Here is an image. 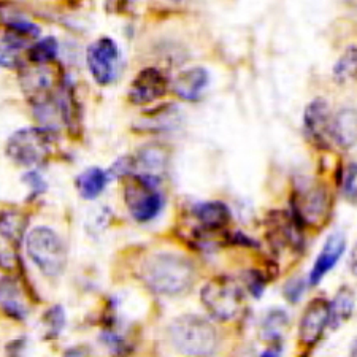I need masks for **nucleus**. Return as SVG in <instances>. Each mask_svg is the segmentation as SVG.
I'll return each instance as SVG.
<instances>
[{
	"instance_id": "4",
	"label": "nucleus",
	"mask_w": 357,
	"mask_h": 357,
	"mask_svg": "<svg viewBox=\"0 0 357 357\" xmlns=\"http://www.w3.org/2000/svg\"><path fill=\"white\" fill-rule=\"evenodd\" d=\"M200 301L213 318L227 322L240 316L245 305V294L230 276H215L202 287Z\"/></svg>"
},
{
	"instance_id": "26",
	"label": "nucleus",
	"mask_w": 357,
	"mask_h": 357,
	"mask_svg": "<svg viewBox=\"0 0 357 357\" xmlns=\"http://www.w3.org/2000/svg\"><path fill=\"white\" fill-rule=\"evenodd\" d=\"M245 283L248 291H250L255 297H261L264 289L267 286V278L264 276V273L259 272V270H248L245 273Z\"/></svg>"
},
{
	"instance_id": "29",
	"label": "nucleus",
	"mask_w": 357,
	"mask_h": 357,
	"mask_svg": "<svg viewBox=\"0 0 357 357\" xmlns=\"http://www.w3.org/2000/svg\"><path fill=\"white\" fill-rule=\"evenodd\" d=\"M356 164H351L347 178H344V195H347V199L349 202H353V204H356Z\"/></svg>"
},
{
	"instance_id": "20",
	"label": "nucleus",
	"mask_w": 357,
	"mask_h": 357,
	"mask_svg": "<svg viewBox=\"0 0 357 357\" xmlns=\"http://www.w3.org/2000/svg\"><path fill=\"white\" fill-rule=\"evenodd\" d=\"M332 140L340 146L349 148L356 143V112L343 110L332 121Z\"/></svg>"
},
{
	"instance_id": "7",
	"label": "nucleus",
	"mask_w": 357,
	"mask_h": 357,
	"mask_svg": "<svg viewBox=\"0 0 357 357\" xmlns=\"http://www.w3.org/2000/svg\"><path fill=\"white\" fill-rule=\"evenodd\" d=\"M124 188V200L132 218L138 222H148L156 218L164 206V199L158 191V183L151 178L128 175Z\"/></svg>"
},
{
	"instance_id": "14",
	"label": "nucleus",
	"mask_w": 357,
	"mask_h": 357,
	"mask_svg": "<svg viewBox=\"0 0 357 357\" xmlns=\"http://www.w3.org/2000/svg\"><path fill=\"white\" fill-rule=\"evenodd\" d=\"M210 84V73L204 67L186 68L176 75L174 92L183 100L197 102Z\"/></svg>"
},
{
	"instance_id": "5",
	"label": "nucleus",
	"mask_w": 357,
	"mask_h": 357,
	"mask_svg": "<svg viewBox=\"0 0 357 357\" xmlns=\"http://www.w3.org/2000/svg\"><path fill=\"white\" fill-rule=\"evenodd\" d=\"M51 143H53L51 132L43 128L16 130L8 138L7 156L18 165H40L51 154Z\"/></svg>"
},
{
	"instance_id": "8",
	"label": "nucleus",
	"mask_w": 357,
	"mask_h": 357,
	"mask_svg": "<svg viewBox=\"0 0 357 357\" xmlns=\"http://www.w3.org/2000/svg\"><path fill=\"white\" fill-rule=\"evenodd\" d=\"M86 62L97 84H110L116 78L119 66V48L116 42L110 37L96 40L86 51Z\"/></svg>"
},
{
	"instance_id": "13",
	"label": "nucleus",
	"mask_w": 357,
	"mask_h": 357,
	"mask_svg": "<svg viewBox=\"0 0 357 357\" xmlns=\"http://www.w3.org/2000/svg\"><path fill=\"white\" fill-rule=\"evenodd\" d=\"M344 250H347V240L342 234H332L327 238L326 245L322 246L319 256L316 257L312 272H310V284H319L322 278L337 266L342 259Z\"/></svg>"
},
{
	"instance_id": "17",
	"label": "nucleus",
	"mask_w": 357,
	"mask_h": 357,
	"mask_svg": "<svg viewBox=\"0 0 357 357\" xmlns=\"http://www.w3.org/2000/svg\"><path fill=\"white\" fill-rule=\"evenodd\" d=\"M108 183V174L105 170L99 169V167H91V169L84 170L79 174L75 180V186H77L79 195L84 200H94L103 192Z\"/></svg>"
},
{
	"instance_id": "12",
	"label": "nucleus",
	"mask_w": 357,
	"mask_h": 357,
	"mask_svg": "<svg viewBox=\"0 0 357 357\" xmlns=\"http://www.w3.org/2000/svg\"><path fill=\"white\" fill-rule=\"evenodd\" d=\"M167 89H169V79L165 78V75L158 68L148 67L138 72L137 77L132 79L128 99L134 105H148L164 97Z\"/></svg>"
},
{
	"instance_id": "2",
	"label": "nucleus",
	"mask_w": 357,
	"mask_h": 357,
	"mask_svg": "<svg viewBox=\"0 0 357 357\" xmlns=\"http://www.w3.org/2000/svg\"><path fill=\"white\" fill-rule=\"evenodd\" d=\"M167 335L172 347L184 356H211L220 343L215 326L199 314L178 316Z\"/></svg>"
},
{
	"instance_id": "19",
	"label": "nucleus",
	"mask_w": 357,
	"mask_h": 357,
	"mask_svg": "<svg viewBox=\"0 0 357 357\" xmlns=\"http://www.w3.org/2000/svg\"><path fill=\"white\" fill-rule=\"evenodd\" d=\"M27 227V218L18 210L0 211V235L7 238L10 243L20 245L24 238Z\"/></svg>"
},
{
	"instance_id": "16",
	"label": "nucleus",
	"mask_w": 357,
	"mask_h": 357,
	"mask_svg": "<svg viewBox=\"0 0 357 357\" xmlns=\"http://www.w3.org/2000/svg\"><path fill=\"white\" fill-rule=\"evenodd\" d=\"M29 42H31V40L5 29V31L0 33V67H22V51L29 48Z\"/></svg>"
},
{
	"instance_id": "9",
	"label": "nucleus",
	"mask_w": 357,
	"mask_h": 357,
	"mask_svg": "<svg viewBox=\"0 0 357 357\" xmlns=\"http://www.w3.org/2000/svg\"><path fill=\"white\" fill-rule=\"evenodd\" d=\"M332 112L327 100H312L303 113V132L318 149H329L332 140Z\"/></svg>"
},
{
	"instance_id": "10",
	"label": "nucleus",
	"mask_w": 357,
	"mask_h": 357,
	"mask_svg": "<svg viewBox=\"0 0 357 357\" xmlns=\"http://www.w3.org/2000/svg\"><path fill=\"white\" fill-rule=\"evenodd\" d=\"M302 230L291 213L272 211L267 218V238L275 252H280L284 248L301 250L303 246Z\"/></svg>"
},
{
	"instance_id": "22",
	"label": "nucleus",
	"mask_w": 357,
	"mask_h": 357,
	"mask_svg": "<svg viewBox=\"0 0 357 357\" xmlns=\"http://www.w3.org/2000/svg\"><path fill=\"white\" fill-rule=\"evenodd\" d=\"M59 51V43L54 37H45L27 48L29 61L36 66H46L53 62Z\"/></svg>"
},
{
	"instance_id": "6",
	"label": "nucleus",
	"mask_w": 357,
	"mask_h": 357,
	"mask_svg": "<svg viewBox=\"0 0 357 357\" xmlns=\"http://www.w3.org/2000/svg\"><path fill=\"white\" fill-rule=\"evenodd\" d=\"M331 192L324 184H316L296 192L291 199V216L303 227H322L331 218Z\"/></svg>"
},
{
	"instance_id": "18",
	"label": "nucleus",
	"mask_w": 357,
	"mask_h": 357,
	"mask_svg": "<svg viewBox=\"0 0 357 357\" xmlns=\"http://www.w3.org/2000/svg\"><path fill=\"white\" fill-rule=\"evenodd\" d=\"M354 303L356 297L353 289L349 287H342L335 296V298L331 302L329 308V326L332 329H338L343 326L351 316L354 313Z\"/></svg>"
},
{
	"instance_id": "23",
	"label": "nucleus",
	"mask_w": 357,
	"mask_h": 357,
	"mask_svg": "<svg viewBox=\"0 0 357 357\" xmlns=\"http://www.w3.org/2000/svg\"><path fill=\"white\" fill-rule=\"evenodd\" d=\"M287 326H289V319H287V314L283 310H273L264 321V338L268 340V342H280L281 337L284 335Z\"/></svg>"
},
{
	"instance_id": "15",
	"label": "nucleus",
	"mask_w": 357,
	"mask_h": 357,
	"mask_svg": "<svg viewBox=\"0 0 357 357\" xmlns=\"http://www.w3.org/2000/svg\"><path fill=\"white\" fill-rule=\"evenodd\" d=\"M192 216L197 220L204 232H218L229 226L230 213L229 206L220 200L200 202L192 208Z\"/></svg>"
},
{
	"instance_id": "28",
	"label": "nucleus",
	"mask_w": 357,
	"mask_h": 357,
	"mask_svg": "<svg viewBox=\"0 0 357 357\" xmlns=\"http://www.w3.org/2000/svg\"><path fill=\"white\" fill-rule=\"evenodd\" d=\"M22 181L26 184H29V188L32 189V195L36 197V195L43 194L46 191V188H48V184L42 178V175L37 174V172H29L24 176H22Z\"/></svg>"
},
{
	"instance_id": "25",
	"label": "nucleus",
	"mask_w": 357,
	"mask_h": 357,
	"mask_svg": "<svg viewBox=\"0 0 357 357\" xmlns=\"http://www.w3.org/2000/svg\"><path fill=\"white\" fill-rule=\"evenodd\" d=\"M43 321L46 331H48V338H56L61 333V331L64 329L66 324L64 308L59 307V305H54V307H51L48 312L45 313Z\"/></svg>"
},
{
	"instance_id": "1",
	"label": "nucleus",
	"mask_w": 357,
	"mask_h": 357,
	"mask_svg": "<svg viewBox=\"0 0 357 357\" xmlns=\"http://www.w3.org/2000/svg\"><path fill=\"white\" fill-rule=\"evenodd\" d=\"M138 278L160 296H180L195 283V266L181 252H153L138 267Z\"/></svg>"
},
{
	"instance_id": "27",
	"label": "nucleus",
	"mask_w": 357,
	"mask_h": 357,
	"mask_svg": "<svg viewBox=\"0 0 357 357\" xmlns=\"http://www.w3.org/2000/svg\"><path fill=\"white\" fill-rule=\"evenodd\" d=\"M284 297L287 298V302L291 303H297L301 301L305 291V280L302 276H297V278H292L291 281H287L284 286Z\"/></svg>"
},
{
	"instance_id": "24",
	"label": "nucleus",
	"mask_w": 357,
	"mask_h": 357,
	"mask_svg": "<svg viewBox=\"0 0 357 357\" xmlns=\"http://www.w3.org/2000/svg\"><path fill=\"white\" fill-rule=\"evenodd\" d=\"M333 78L337 83H347L356 78V46H349L333 67Z\"/></svg>"
},
{
	"instance_id": "3",
	"label": "nucleus",
	"mask_w": 357,
	"mask_h": 357,
	"mask_svg": "<svg viewBox=\"0 0 357 357\" xmlns=\"http://www.w3.org/2000/svg\"><path fill=\"white\" fill-rule=\"evenodd\" d=\"M26 250L32 262L48 278H56L66 270L67 250L53 229L40 226L32 229L26 238Z\"/></svg>"
},
{
	"instance_id": "21",
	"label": "nucleus",
	"mask_w": 357,
	"mask_h": 357,
	"mask_svg": "<svg viewBox=\"0 0 357 357\" xmlns=\"http://www.w3.org/2000/svg\"><path fill=\"white\" fill-rule=\"evenodd\" d=\"M0 303L5 313L11 316L13 319L24 321L27 316V308L20 298V291L15 283L11 281H3L0 284Z\"/></svg>"
},
{
	"instance_id": "11",
	"label": "nucleus",
	"mask_w": 357,
	"mask_h": 357,
	"mask_svg": "<svg viewBox=\"0 0 357 357\" xmlns=\"http://www.w3.org/2000/svg\"><path fill=\"white\" fill-rule=\"evenodd\" d=\"M331 302L326 298H314L310 302L298 324V342L305 348H313L329 326Z\"/></svg>"
}]
</instances>
